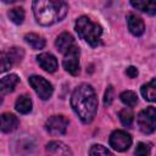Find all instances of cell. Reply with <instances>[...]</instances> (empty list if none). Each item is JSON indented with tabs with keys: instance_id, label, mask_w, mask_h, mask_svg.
<instances>
[{
	"instance_id": "1",
	"label": "cell",
	"mask_w": 156,
	"mask_h": 156,
	"mask_svg": "<svg viewBox=\"0 0 156 156\" xmlns=\"http://www.w3.org/2000/svg\"><path fill=\"white\" fill-rule=\"evenodd\" d=\"M71 106L83 123H90L98 111V98L94 88L87 83L78 85L72 93Z\"/></svg>"
},
{
	"instance_id": "2",
	"label": "cell",
	"mask_w": 156,
	"mask_h": 156,
	"mask_svg": "<svg viewBox=\"0 0 156 156\" xmlns=\"http://www.w3.org/2000/svg\"><path fill=\"white\" fill-rule=\"evenodd\" d=\"M32 9L35 21L41 26L60 22L68 12V6L63 0H33Z\"/></svg>"
},
{
	"instance_id": "3",
	"label": "cell",
	"mask_w": 156,
	"mask_h": 156,
	"mask_svg": "<svg viewBox=\"0 0 156 156\" xmlns=\"http://www.w3.org/2000/svg\"><path fill=\"white\" fill-rule=\"evenodd\" d=\"M76 32L78 33L79 38L88 43L91 48H98L101 45V35L102 28L98 23L91 22V20L87 16H80L76 21L74 26Z\"/></svg>"
},
{
	"instance_id": "4",
	"label": "cell",
	"mask_w": 156,
	"mask_h": 156,
	"mask_svg": "<svg viewBox=\"0 0 156 156\" xmlns=\"http://www.w3.org/2000/svg\"><path fill=\"white\" fill-rule=\"evenodd\" d=\"M136 123L139 129L145 134H151L156 128V110L154 106H149L141 110L136 116Z\"/></svg>"
},
{
	"instance_id": "5",
	"label": "cell",
	"mask_w": 156,
	"mask_h": 156,
	"mask_svg": "<svg viewBox=\"0 0 156 156\" xmlns=\"http://www.w3.org/2000/svg\"><path fill=\"white\" fill-rule=\"evenodd\" d=\"M62 65L63 68L72 76H78L80 72V66H79V56H80V50L74 44L72 48H69L65 54Z\"/></svg>"
},
{
	"instance_id": "6",
	"label": "cell",
	"mask_w": 156,
	"mask_h": 156,
	"mask_svg": "<svg viewBox=\"0 0 156 156\" xmlns=\"http://www.w3.org/2000/svg\"><path fill=\"white\" fill-rule=\"evenodd\" d=\"M28 83L41 100H48L51 98L54 93V88L52 84L45 78L40 76H30L28 78Z\"/></svg>"
},
{
	"instance_id": "7",
	"label": "cell",
	"mask_w": 156,
	"mask_h": 156,
	"mask_svg": "<svg viewBox=\"0 0 156 156\" xmlns=\"http://www.w3.org/2000/svg\"><path fill=\"white\" fill-rule=\"evenodd\" d=\"M108 144L113 150L122 152V151H126V150H128L130 147L132 136L127 132L117 129V130L111 133L110 139H108Z\"/></svg>"
},
{
	"instance_id": "8",
	"label": "cell",
	"mask_w": 156,
	"mask_h": 156,
	"mask_svg": "<svg viewBox=\"0 0 156 156\" xmlns=\"http://www.w3.org/2000/svg\"><path fill=\"white\" fill-rule=\"evenodd\" d=\"M68 127V119L62 115H55L49 117L45 122V129L51 135H63Z\"/></svg>"
},
{
	"instance_id": "9",
	"label": "cell",
	"mask_w": 156,
	"mask_h": 156,
	"mask_svg": "<svg viewBox=\"0 0 156 156\" xmlns=\"http://www.w3.org/2000/svg\"><path fill=\"white\" fill-rule=\"evenodd\" d=\"M37 61L39 63V66L48 73H54L57 67H58V63H57V60L56 57L50 54V52H43V54H39L37 56Z\"/></svg>"
},
{
	"instance_id": "10",
	"label": "cell",
	"mask_w": 156,
	"mask_h": 156,
	"mask_svg": "<svg viewBox=\"0 0 156 156\" xmlns=\"http://www.w3.org/2000/svg\"><path fill=\"white\" fill-rule=\"evenodd\" d=\"M20 124L18 118L10 112H5L0 115V130L4 133H11L17 129Z\"/></svg>"
},
{
	"instance_id": "11",
	"label": "cell",
	"mask_w": 156,
	"mask_h": 156,
	"mask_svg": "<svg viewBox=\"0 0 156 156\" xmlns=\"http://www.w3.org/2000/svg\"><path fill=\"white\" fill-rule=\"evenodd\" d=\"M127 24H128V29L129 32L135 35V37H140L144 34L145 32V24H144V21L138 17L136 15H133V13H129L127 16Z\"/></svg>"
},
{
	"instance_id": "12",
	"label": "cell",
	"mask_w": 156,
	"mask_h": 156,
	"mask_svg": "<svg viewBox=\"0 0 156 156\" xmlns=\"http://www.w3.org/2000/svg\"><path fill=\"white\" fill-rule=\"evenodd\" d=\"M18 82H20V78L15 73H11V74L2 77L0 79V95L2 96V95L12 93L15 90L16 85L18 84Z\"/></svg>"
},
{
	"instance_id": "13",
	"label": "cell",
	"mask_w": 156,
	"mask_h": 156,
	"mask_svg": "<svg viewBox=\"0 0 156 156\" xmlns=\"http://www.w3.org/2000/svg\"><path fill=\"white\" fill-rule=\"evenodd\" d=\"M74 44H76L74 38L72 37V34H69V33H67V32L61 33V34L57 37L56 41H55V45H56L57 50H58L61 54H65V52H66L69 48H72Z\"/></svg>"
},
{
	"instance_id": "14",
	"label": "cell",
	"mask_w": 156,
	"mask_h": 156,
	"mask_svg": "<svg viewBox=\"0 0 156 156\" xmlns=\"http://www.w3.org/2000/svg\"><path fill=\"white\" fill-rule=\"evenodd\" d=\"M46 152L51 154V155H72V151L71 149L63 144L62 141H58V140H52V141H49L46 144Z\"/></svg>"
},
{
	"instance_id": "15",
	"label": "cell",
	"mask_w": 156,
	"mask_h": 156,
	"mask_svg": "<svg viewBox=\"0 0 156 156\" xmlns=\"http://www.w3.org/2000/svg\"><path fill=\"white\" fill-rule=\"evenodd\" d=\"M130 5L141 12L149 13L150 16H154L156 13L155 0H130Z\"/></svg>"
},
{
	"instance_id": "16",
	"label": "cell",
	"mask_w": 156,
	"mask_h": 156,
	"mask_svg": "<svg viewBox=\"0 0 156 156\" xmlns=\"http://www.w3.org/2000/svg\"><path fill=\"white\" fill-rule=\"evenodd\" d=\"M141 91V95L143 98L146 100V101H150V102H154L156 100V79L152 78L149 83L144 84L140 89Z\"/></svg>"
},
{
	"instance_id": "17",
	"label": "cell",
	"mask_w": 156,
	"mask_h": 156,
	"mask_svg": "<svg viewBox=\"0 0 156 156\" xmlns=\"http://www.w3.org/2000/svg\"><path fill=\"white\" fill-rule=\"evenodd\" d=\"M32 106H33V104H32V100H30V98L28 95H21V96H18L17 100H16V102H15L16 110L20 113H23V115L29 113L32 111Z\"/></svg>"
},
{
	"instance_id": "18",
	"label": "cell",
	"mask_w": 156,
	"mask_h": 156,
	"mask_svg": "<svg viewBox=\"0 0 156 156\" xmlns=\"http://www.w3.org/2000/svg\"><path fill=\"white\" fill-rule=\"evenodd\" d=\"M24 40L34 50H40L45 46V39L43 37L35 34V33H27L24 35Z\"/></svg>"
},
{
	"instance_id": "19",
	"label": "cell",
	"mask_w": 156,
	"mask_h": 156,
	"mask_svg": "<svg viewBox=\"0 0 156 156\" xmlns=\"http://www.w3.org/2000/svg\"><path fill=\"white\" fill-rule=\"evenodd\" d=\"M119 99H121V101H122L126 106H128V107H134V106L138 104V96H136V94H135L134 91H132V90H126V91L121 93Z\"/></svg>"
},
{
	"instance_id": "20",
	"label": "cell",
	"mask_w": 156,
	"mask_h": 156,
	"mask_svg": "<svg viewBox=\"0 0 156 156\" xmlns=\"http://www.w3.org/2000/svg\"><path fill=\"white\" fill-rule=\"evenodd\" d=\"M24 10L22 7H15V9H11L9 11V18L15 23V24H21L24 20Z\"/></svg>"
},
{
	"instance_id": "21",
	"label": "cell",
	"mask_w": 156,
	"mask_h": 156,
	"mask_svg": "<svg viewBox=\"0 0 156 156\" xmlns=\"http://www.w3.org/2000/svg\"><path fill=\"white\" fill-rule=\"evenodd\" d=\"M118 117H119L121 123H122L124 127H130V126L133 124L134 115H133V112H132L129 108H123V110H121L119 113H118Z\"/></svg>"
},
{
	"instance_id": "22",
	"label": "cell",
	"mask_w": 156,
	"mask_h": 156,
	"mask_svg": "<svg viewBox=\"0 0 156 156\" xmlns=\"http://www.w3.org/2000/svg\"><path fill=\"white\" fill-rule=\"evenodd\" d=\"M7 54H9L10 58H11L13 66H15V65H18V63L22 61L23 56H24V51H23L21 48H11V49L7 51Z\"/></svg>"
},
{
	"instance_id": "23",
	"label": "cell",
	"mask_w": 156,
	"mask_h": 156,
	"mask_svg": "<svg viewBox=\"0 0 156 156\" xmlns=\"http://www.w3.org/2000/svg\"><path fill=\"white\" fill-rule=\"evenodd\" d=\"M13 66L7 51L4 52V51H0V73H4L6 71H9L11 67Z\"/></svg>"
},
{
	"instance_id": "24",
	"label": "cell",
	"mask_w": 156,
	"mask_h": 156,
	"mask_svg": "<svg viewBox=\"0 0 156 156\" xmlns=\"http://www.w3.org/2000/svg\"><path fill=\"white\" fill-rule=\"evenodd\" d=\"M89 155H111V151L102 146L101 144H95L90 147Z\"/></svg>"
},
{
	"instance_id": "25",
	"label": "cell",
	"mask_w": 156,
	"mask_h": 156,
	"mask_svg": "<svg viewBox=\"0 0 156 156\" xmlns=\"http://www.w3.org/2000/svg\"><path fill=\"white\" fill-rule=\"evenodd\" d=\"M113 98H115V89L112 85H108L106 91H105V95H104V105L110 106L113 101Z\"/></svg>"
},
{
	"instance_id": "26",
	"label": "cell",
	"mask_w": 156,
	"mask_h": 156,
	"mask_svg": "<svg viewBox=\"0 0 156 156\" xmlns=\"http://www.w3.org/2000/svg\"><path fill=\"white\" fill-rule=\"evenodd\" d=\"M134 152H135V155H149L150 154V144L138 143Z\"/></svg>"
},
{
	"instance_id": "27",
	"label": "cell",
	"mask_w": 156,
	"mask_h": 156,
	"mask_svg": "<svg viewBox=\"0 0 156 156\" xmlns=\"http://www.w3.org/2000/svg\"><path fill=\"white\" fill-rule=\"evenodd\" d=\"M126 74H127L129 78H136L138 74H139V72H138V68H136V67L129 66V67H127V69H126Z\"/></svg>"
},
{
	"instance_id": "28",
	"label": "cell",
	"mask_w": 156,
	"mask_h": 156,
	"mask_svg": "<svg viewBox=\"0 0 156 156\" xmlns=\"http://www.w3.org/2000/svg\"><path fill=\"white\" fill-rule=\"evenodd\" d=\"M2 2L5 4H15V2H18V1H22V0H1Z\"/></svg>"
}]
</instances>
